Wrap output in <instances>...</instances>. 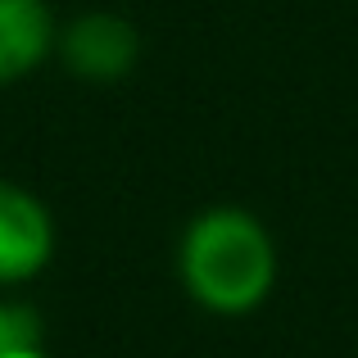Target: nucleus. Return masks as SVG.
Returning <instances> with one entry per match:
<instances>
[{"label": "nucleus", "instance_id": "nucleus-1", "mask_svg": "<svg viewBox=\"0 0 358 358\" xmlns=\"http://www.w3.org/2000/svg\"><path fill=\"white\" fill-rule=\"evenodd\" d=\"M186 295L218 317L254 313L277 286V245L250 209L213 204L195 213L177 245Z\"/></svg>", "mask_w": 358, "mask_h": 358}, {"label": "nucleus", "instance_id": "nucleus-2", "mask_svg": "<svg viewBox=\"0 0 358 358\" xmlns=\"http://www.w3.org/2000/svg\"><path fill=\"white\" fill-rule=\"evenodd\" d=\"M55 254V218L27 186L0 177V286L32 281Z\"/></svg>", "mask_w": 358, "mask_h": 358}, {"label": "nucleus", "instance_id": "nucleus-3", "mask_svg": "<svg viewBox=\"0 0 358 358\" xmlns=\"http://www.w3.org/2000/svg\"><path fill=\"white\" fill-rule=\"evenodd\" d=\"M59 55L78 78L87 82H118L136 69L141 36L118 14H82L59 32Z\"/></svg>", "mask_w": 358, "mask_h": 358}, {"label": "nucleus", "instance_id": "nucleus-4", "mask_svg": "<svg viewBox=\"0 0 358 358\" xmlns=\"http://www.w3.org/2000/svg\"><path fill=\"white\" fill-rule=\"evenodd\" d=\"M59 45V27L45 0H0V87L36 73Z\"/></svg>", "mask_w": 358, "mask_h": 358}, {"label": "nucleus", "instance_id": "nucleus-5", "mask_svg": "<svg viewBox=\"0 0 358 358\" xmlns=\"http://www.w3.org/2000/svg\"><path fill=\"white\" fill-rule=\"evenodd\" d=\"M41 345V317L18 299H0V350H32Z\"/></svg>", "mask_w": 358, "mask_h": 358}, {"label": "nucleus", "instance_id": "nucleus-6", "mask_svg": "<svg viewBox=\"0 0 358 358\" xmlns=\"http://www.w3.org/2000/svg\"><path fill=\"white\" fill-rule=\"evenodd\" d=\"M0 358H45L41 345H32V350H0Z\"/></svg>", "mask_w": 358, "mask_h": 358}]
</instances>
